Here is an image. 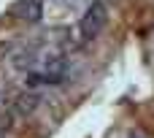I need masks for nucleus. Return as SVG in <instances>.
<instances>
[{"mask_svg":"<svg viewBox=\"0 0 154 138\" xmlns=\"http://www.w3.org/2000/svg\"><path fill=\"white\" fill-rule=\"evenodd\" d=\"M35 52H22V54H16V60H14V65L16 68H27V71H32L35 68Z\"/></svg>","mask_w":154,"mask_h":138,"instance_id":"20e7f679","label":"nucleus"},{"mask_svg":"<svg viewBox=\"0 0 154 138\" xmlns=\"http://www.w3.org/2000/svg\"><path fill=\"white\" fill-rule=\"evenodd\" d=\"M106 24H108V8H106L100 0H95V3L84 11V16H81V22H79L81 41H95V38L103 33Z\"/></svg>","mask_w":154,"mask_h":138,"instance_id":"f257e3e1","label":"nucleus"},{"mask_svg":"<svg viewBox=\"0 0 154 138\" xmlns=\"http://www.w3.org/2000/svg\"><path fill=\"white\" fill-rule=\"evenodd\" d=\"M38 106H41V98H38L35 92H22V95H16V100H14V108H16V114H22V117H32V114L38 111Z\"/></svg>","mask_w":154,"mask_h":138,"instance_id":"7ed1b4c3","label":"nucleus"},{"mask_svg":"<svg viewBox=\"0 0 154 138\" xmlns=\"http://www.w3.org/2000/svg\"><path fill=\"white\" fill-rule=\"evenodd\" d=\"M8 127H11V117L8 114H0V133H5Z\"/></svg>","mask_w":154,"mask_h":138,"instance_id":"39448f33","label":"nucleus"},{"mask_svg":"<svg viewBox=\"0 0 154 138\" xmlns=\"http://www.w3.org/2000/svg\"><path fill=\"white\" fill-rule=\"evenodd\" d=\"M11 14L16 19H24V22H38L43 16V0H16Z\"/></svg>","mask_w":154,"mask_h":138,"instance_id":"f03ea898","label":"nucleus"}]
</instances>
